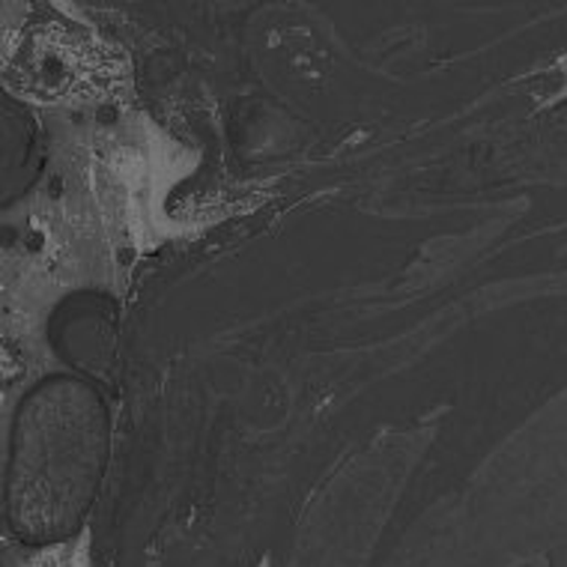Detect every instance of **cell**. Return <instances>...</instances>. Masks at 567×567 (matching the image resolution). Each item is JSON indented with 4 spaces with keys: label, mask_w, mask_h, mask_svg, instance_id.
Wrapping results in <instances>:
<instances>
[{
    "label": "cell",
    "mask_w": 567,
    "mask_h": 567,
    "mask_svg": "<svg viewBox=\"0 0 567 567\" xmlns=\"http://www.w3.org/2000/svg\"><path fill=\"white\" fill-rule=\"evenodd\" d=\"M7 75L30 99H96L117 87L123 63L90 33L69 30L58 21L30 28L7 40Z\"/></svg>",
    "instance_id": "cell-1"
}]
</instances>
